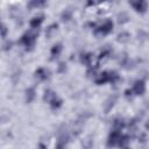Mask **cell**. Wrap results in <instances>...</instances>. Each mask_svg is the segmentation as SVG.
<instances>
[{
    "label": "cell",
    "instance_id": "obj_24",
    "mask_svg": "<svg viewBox=\"0 0 149 149\" xmlns=\"http://www.w3.org/2000/svg\"><path fill=\"white\" fill-rule=\"evenodd\" d=\"M66 64L65 63H59V65H58V72H64L65 71V69H66V66H65Z\"/></svg>",
    "mask_w": 149,
    "mask_h": 149
},
{
    "label": "cell",
    "instance_id": "obj_19",
    "mask_svg": "<svg viewBox=\"0 0 149 149\" xmlns=\"http://www.w3.org/2000/svg\"><path fill=\"white\" fill-rule=\"evenodd\" d=\"M113 125H114V129H118V130H121L125 127V122L122 119H116Z\"/></svg>",
    "mask_w": 149,
    "mask_h": 149
},
{
    "label": "cell",
    "instance_id": "obj_21",
    "mask_svg": "<svg viewBox=\"0 0 149 149\" xmlns=\"http://www.w3.org/2000/svg\"><path fill=\"white\" fill-rule=\"evenodd\" d=\"M118 79H119L118 73L114 72V71H109V81H111V83H115Z\"/></svg>",
    "mask_w": 149,
    "mask_h": 149
},
{
    "label": "cell",
    "instance_id": "obj_8",
    "mask_svg": "<svg viewBox=\"0 0 149 149\" xmlns=\"http://www.w3.org/2000/svg\"><path fill=\"white\" fill-rule=\"evenodd\" d=\"M49 77V72L44 68H40L35 71V78L38 80H45Z\"/></svg>",
    "mask_w": 149,
    "mask_h": 149
},
{
    "label": "cell",
    "instance_id": "obj_4",
    "mask_svg": "<svg viewBox=\"0 0 149 149\" xmlns=\"http://www.w3.org/2000/svg\"><path fill=\"white\" fill-rule=\"evenodd\" d=\"M129 5L137 13H144L147 10V7H148L146 0H129Z\"/></svg>",
    "mask_w": 149,
    "mask_h": 149
},
{
    "label": "cell",
    "instance_id": "obj_9",
    "mask_svg": "<svg viewBox=\"0 0 149 149\" xmlns=\"http://www.w3.org/2000/svg\"><path fill=\"white\" fill-rule=\"evenodd\" d=\"M116 99H118L116 95H112V97H109V98L106 100V102H105V113H108V112L112 109V107H113L114 104L116 102Z\"/></svg>",
    "mask_w": 149,
    "mask_h": 149
},
{
    "label": "cell",
    "instance_id": "obj_15",
    "mask_svg": "<svg viewBox=\"0 0 149 149\" xmlns=\"http://www.w3.org/2000/svg\"><path fill=\"white\" fill-rule=\"evenodd\" d=\"M129 38H130V35H129L127 31L120 33V34L118 35V37H116L118 42H120V43H126V42H128V41H129Z\"/></svg>",
    "mask_w": 149,
    "mask_h": 149
},
{
    "label": "cell",
    "instance_id": "obj_2",
    "mask_svg": "<svg viewBox=\"0 0 149 149\" xmlns=\"http://www.w3.org/2000/svg\"><path fill=\"white\" fill-rule=\"evenodd\" d=\"M112 30H113V22H112V20L107 19L101 24H99L98 27L94 28V34L98 36H104V35L109 34Z\"/></svg>",
    "mask_w": 149,
    "mask_h": 149
},
{
    "label": "cell",
    "instance_id": "obj_28",
    "mask_svg": "<svg viewBox=\"0 0 149 149\" xmlns=\"http://www.w3.org/2000/svg\"><path fill=\"white\" fill-rule=\"evenodd\" d=\"M144 126H146V129H148V130H149V119L147 120V122H146V125H144Z\"/></svg>",
    "mask_w": 149,
    "mask_h": 149
},
{
    "label": "cell",
    "instance_id": "obj_25",
    "mask_svg": "<svg viewBox=\"0 0 149 149\" xmlns=\"http://www.w3.org/2000/svg\"><path fill=\"white\" fill-rule=\"evenodd\" d=\"M125 95H126V97H128V98H129V97L132 98V97L134 95V91H133V88H132V90H129V88H128V90H126V91H125Z\"/></svg>",
    "mask_w": 149,
    "mask_h": 149
},
{
    "label": "cell",
    "instance_id": "obj_3",
    "mask_svg": "<svg viewBox=\"0 0 149 149\" xmlns=\"http://www.w3.org/2000/svg\"><path fill=\"white\" fill-rule=\"evenodd\" d=\"M121 130H118V129H113L112 133L109 134L108 136V141H107V146L108 147H115L119 144V140L121 137Z\"/></svg>",
    "mask_w": 149,
    "mask_h": 149
},
{
    "label": "cell",
    "instance_id": "obj_17",
    "mask_svg": "<svg viewBox=\"0 0 149 149\" xmlns=\"http://www.w3.org/2000/svg\"><path fill=\"white\" fill-rule=\"evenodd\" d=\"M72 16V10L71 9H65L63 13H62V21H69Z\"/></svg>",
    "mask_w": 149,
    "mask_h": 149
},
{
    "label": "cell",
    "instance_id": "obj_10",
    "mask_svg": "<svg viewBox=\"0 0 149 149\" xmlns=\"http://www.w3.org/2000/svg\"><path fill=\"white\" fill-rule=\"evenodd\" d=\"M55 98H57V95H56V93H55L52 90H45V92H44V94H43V100H44L45 102L50 104Z\"/></svg>",
    "mask_w": 149,
    "mask_h": 149
},
{
    "label": "cell",
    "instance_id": "obj_16",
    "mask_svg": "<svg viewBox=\"0 0 149 149\" xmlns=\"http://www.w3.org/2000/svg\"><path fill=\"white\" fill-rule=\"evenodd\" d=\"M128 143H129V136L128 135H121L118 147H127Z\"/></svg>",
    "mask_w": 149,
    "mask_h": 149
},
{
    "label": "cell",
    "instance_id": "obj_22",
    "mask_svg": "<svg viewBox=\"0 0 149 149\" xmlns=\"http://www.w3.org/2000/svg\"><path fill=\"white\" fill-rule=\"evenodd\" d=\"M104 0H87V6H97L101 3Z\"/></svg>",
    "mask_w": 149,
    "mask_h": 149
},
{
    "label": "cell",
    "instance_id": "obj_14",
    "mask_svg": "<svg viewBox=\"0 0 149 149\" xmlns=\"http://www.w3.org/2000/svg\"><path fill=\"white\" fill-rule=\"evenodd\" d=\"M57 28H58V24H57V23H52V24H50V26L47 28V31H45V36L50 38V37L54 35V33H56Z\"/></svg>",
    "mask_w": 149,
    "mask_h": 149
},
{
    "label": "cell",
    "instance_id": "obj_13",
    "mask_svg": "<svg viewBox=\"0 0 149 149\" xmlns=\"http://www.w3.org/2000/svg\"><path fill=\"white\" fill-rule=\"evenodd\" d=\"M109 55H111V49H109V48H105L104 50H101L100 55L98 56V61H99V63H100L101 61L107 59V58L109 57Z\"/></svg>",
    "mask_w": 149,
    "mask_h": 149
},
{
    "label": "cell",
    "instance_id": "obj_18",
    "mask_svg": "<svg viewBox=\"0 0 149 149\" xmlns=\"http://www.w3.org/2000/svg\"><path fill=\"white\" fill-rule=\"evenodd\" d=\"M62 100L59 99V98H55L51 102H50V106H51V108L52 109H57V108H59L61 106H62Z\"/></svg>",
    "mask_w": 149,
    "mask_h": 149
},
{
    "label": "cell",
    "instance_id": "obj_26",
    "mask_svg": "<svg viewBox=\"0 0 149 149\" xmlns=\"http://www.w3.org/2000/svg\"><path fill=\"white\" fill-rule=\"evenodd\" d=\"M10 47H12V42H7V43L3 45V50H8V49H10Z\"/></svg>",
    "mask_w": 149,
    "mask_h": 149
},
{
    "label": "cell",
    "instance_id": "obj_27",
    "mask_svg": "<svg viewBox=\"0 0 149 149\" xmlns=\"http://www.w3.org/2000/svg\"><path fill=\"white\" fill-rule=\"evenodd\" d=\"M139 141H141V142H144V141H146V135L141 133V134L139 135Z\"/></svg>",
    "mask_w": 149,
    "mask_h": 149
},
{
    "label": "cell",
    "instance_id": "obj_11",
    "mask_svg": "<svg viewBox=\"0 0 149 149\" xmlns=\"http://www.w3.org/2000/svg\"><path fill=\"white\" fill-rule=\"evenodd\" d=\"M61 51H62V44L61 43H57V44H55L52 48H51V59H55L56 57H58V55L61 54Z\"/></svg>",
    "mask_w": 149,
    "mask_h": 149
},
{
    "label": "cell",
    "instance_id": "obj_20",
    "mask_svg": "<svg viewBox=\"0 0 149 149\" xmlns=\"http://www.w3.org/2000/svg\"><path fill=\"white\" fill-rule=\"evenodd\" d=\"M128 21V15L126 14V13H121V14H119L118 15V22L119 23H125V22H127Z\"/></svg>",
    "mask_w": 149,
    "mask_h": 149
},
{
    "label": "cell",
    "instance_id": "obj_7",
    "mask_svg": "<svg viewBox=\"0 0 149 149\" xmlns=\"http://www.w3.org/2000/svg\"><path fill=\"white\" fill-rule=\"evenodd\" d=\"M43 20H44V15H43V14H40V15H37V16H34V17L30 20L29 24H30L31 28H38V27L41 26V23L43 22Z\"/></svg>",
    "mask_w": 149,
    "mask_h": 149
},
{
    "label": "cell",
    "instance_id": "obj_6",
    "mask_svg": "<svg viewBox=\"0 0 149 149\" xmlns=\"http://www.w3.org/2000/svg\"><path fill=\"white\" fill-rule=\"evenodd\" d=\"M94 80H95V84H98V85H102V84L109 81V72L108 71H104V72L97 74Z\"/></svg>",
    "mask_w": 149,
    "mask_h": 149
},
{
    "label": "cell",
    "instance_id": "obj_23",
    "mask_svg": "<svg viewBox=\"0 0 149 149\" xmlns=\"http://www.w3.org/2000/svg\"><path fill=\"white\" fill-rule=\"evenodd\" d=\"M6 35H7V27H6V24L2 23V26H1V36H2V38H5Z\"/></svg>",
    "mask_w": 149,
    "mask_h": 149
},
{
    "label": "cell",
    "instance_id": "obj_1",
    "mask_svg": "<svg viewBox=\"0 0 149 149\" xmlns=\"http://www.w3.org/2000/svg\"><path fill=\"white\" fill-rule=\"evenodd\" d=\"M38 36V28H30L24 35H22L20 43L23 44L26 47L27 50H30L34 44H35V40Z\"/></svg>",
    "mask_w": 149,
    "mask_h": 149
},
{
    "label": "cell",
    "instance_id": "obj_12",
    "mask_svg": "<svg viewBox=\"0 0 149 149\" xmlns=\"http://www.w3.org/2000/svg\"><path fill=\"white\" fill-rule=\"evenodd\" d=\"M35 98V88L34 87H29L26 90V101L27 102H31Z\"/></svg>",
    "mask_w": 149,
    "mask_h": 149
},
{
    "label": "cell",
    "instance_id": "obj_5",
    "mask_svg": "<svg viewBox=\"0 0 149 149\" xmlns=\"http://www.w3.org/2000/svg\"><path fill=\"white\" fill-rule=\"evenodd\" d=\"M133 91H134V94L136 95H141L144 93L146 91V84L143 80H136L134 86H133Z\"/></svg>",
    "mask_w": 149,
    "mask_h": 149
}]
</instances>
